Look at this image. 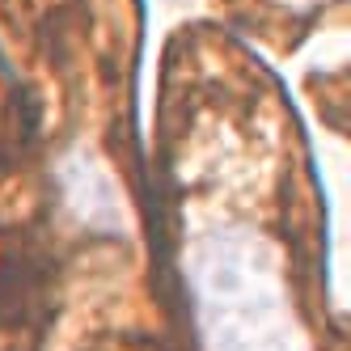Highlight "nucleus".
<instances>
[{
	"label": "nucleus",
	"instance_id": "nucleus-1",
	"mask_svg": "<svg viewBox=\"0 0 351 351\" xmlns=\"http://www.w3.org/2000/svg\"><path fill=\"white\" fill-rule=\"evenodd\" d=\"M186 288L208 351H309L280 258L245 224H212L191 241Z\"/></svg>",
	"mask_w": 351,
	"mask_h": 351
}]
</instances>
